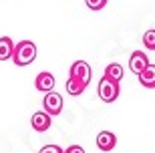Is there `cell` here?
<instances>
[{
	"instance_id": "6da1fadb",
	"label": "cell",
	"mask_w": 155,
	"mask_h": 153,
	"mask_svg": "<svg viewBox=\"0 0 155 153\" xmlns=\"http://www.w3.org/2000/svg\"><path fill=\"white\" fill-rule=\"evenodd\" d=\"M35 58H36V45L32 40H20L14 45L12 61L16 67H28L30 62H35Z\"/></svg>"
},
{
	"instance_id": "7a4b0ae2",
	"label": "cell",
	"mask_w": 155,
	"mask_h": 153,
	"mask_svg": "<svg viewBox=\"0 0 155 153\" xmlns=\"http://www.w3.org/2000/svg\"><path fill=\"white\" fill-rule=\"evenodd\" d=\"M97 93H99V99L103 103H113L119 99V93H121V87L117 81H111L107 77H101L97 85Z\"/></svg>"
},
{
	"instance_id": "3957f363",
	"label": "cell",
	"mask_w": 155,
	"mask_h": 153,
	"mask_svg": "<svg viewBox=\"0 0 155 153\" xmlns=\"http://www.w3.org/2000/svg\"><path fill=\"white\" fill-rule=\"evenodd\" d=\"M69 77H73V79L81 81V83H83L85 87H89V83H91V77H93L91 65H89L87 61H75L73 65H71Z\"/></svg>"
},
{
	"instance_id": "277c9868",
	"label": "cell",
	"mask_w": 155,
	"mask_h": 153,
	"mask_svg": "<svg viewBox=\"0 0 155 153\" xmlns=\"http://www.w3.org/2000/svg\"><path fill=\"white\" fill-rule=\"evenodd\" d=\"M42 107H45V113H48L51 117L63 113V97L54 91L45 93V99H42Z\"/></svg>"
},
{
	"instance_id": "5b68a950",
	"label": "cell",
	"mask_w": 155,
	"mask_h": 153,
	"mask_svg": "<svg viewBox=\"0 0 155 153\" xmlns=\"http://www.w3.org/2000/svg\"><path fill=\"white\" fill-rule=\"evenodd\" d=\"M30 125H32V129H35V131L45 133V131L51 129L52 119H51V115H48V113L38 111V113H32V117H30Z\"/></svg>"
},
{
	"instance_id": "8992f818",
	"label": "cell",
	"mask_w": 155,
	"mask_h": 153,
	"mask_svg": "<svg viewBox=\"0 0 155 153\" xmlns=\"http://www.w3.org/2000/svg\"><path fill=\"white\" fill-rule=\"evenodd\" d=\"M147 65H149V58H147V55L143 51H133L131 52V57H129V71L131 73L139 75Z\"/></svg>"
},
{
	"instance_id": "52a82bcc",
	"label": "cell",
	"mask_w": 155,
	"mask_h": 153,
	"mask_svg": "<svg viewBox=\"0 0 155 153\" xmlns=\"http://www.w3.org/2000/svg\"><path fill=\"white\" fill-rule=\"evenodd\" d=\"M35 87H36V91H40V93H48V91H52V89H54V77H52L48 71H42V73L36 75Z\"/></svg>"
},
{
	"instance_id": "ba28073f",
	"label": "cell",
	"mask_w": 155,
	"mask_h": 153,
	"mask_svg": "<svg viewBox=\"0 0 155 153\" xmlns=\"http://www.w3.org/2000/svg\"><path fill=\"white\" fill-rule=\"evenodd\" d=\"M117 145V137L115 133H111V131H101L97 135V147L101 151H113Z\"/></svg>"
},
{
	"instance_id": "9c48e42d",
	"label": "cell",
	"mask_w": 155,
	"mask_h": 153,
	"mask_svg": "<svg viewBox=\"0 0 155 153\" xmlns=\"http://www.w3.org/2000/svg\"><path fill=\"white\" fill-rule=\"evenodd\" d=\"M137 77H139L141 87H145V89H155V65L149 62V65H147Z\"/></svg>"
},
{
	"instance_id": "30bf717a",
	"label": "cell",
	"mask_w": 155,
	"mask_h": 153,
	"mask_svg": "<svg viewBox=\"0 0 155 153\" xmlns=\"http://www.w3.org/2000/svg\"><path fill=\"white\" fill-rule=\"evenodd\" d=\"M12 52H14V42L10 36H2L0 38V61H10Z\"/></svg>"
},
{
	"instance_id": "8fae6325",
	"label": "cell",
	"mask_w": 155,
	"mask_h": 153,
	"mask_svg": "<svg viewBox=\"0 0 155 153\" xmlns=\"http://www.w3.org/2000/svg\"><path fill=\"white\" fill-rule=\"evenodd\" d=\"M123 75H125V71H123V67H121L119 62H111V65L105 67V75H103V77H107V79L119 83V81L123 79Z\"/></svg>"
},
{
	"instance_id": "7c38bea8",
	"label": "cell",
	"mask_w": 155,
	"mask_h": 153,
	"mask_svg": "<svg viewBox=\"0 0 155 153\" xmlns=\"http://www.w3.org/2000/svg\"><path fill=\"white\" fill-rule=\"evenodd\" d=\"M64 89H67V93H69L71 97H79L81 93H85L87 87L83 85L81 81H77V79H73V77H69V79H67V85H64Z\"/></svg>"
},
{
	"instance_id": "4fadbf2b",
	"label": "cell",
	"mask_w": 155,
	"mask_h": 153,
	"mask_svg": "<svg viewBox=\"0 0 155 153\" xmlns=\"http://www.w3.org/2000/svg\"><path fill=\"white\" fill-rule=\"evenodd\" d=\"M143 45H145V48H149V51H155V28H151V30H147V32L143 34Z\"/></svg>"
},
{
	"instance_id": "5bb4252c",
	"label": "cell",
	"mask_w": 155,
	"mask_h": 153,
	"mask_svg": "<svg viewBox=\"0 0 155 153\" xmlns=\"http://www.w3.org/2000/svg\"><path fill=\"white\" fill-rule=\"evenodd\" d=\"M85 4L91 8V10H103L105 6H107V0H85Z\"/></svg>"
},
{
	"instance_id": "9a60e30c",
	"label": "cell",
	"mask_w": 155,
	"mask_h": 153,
	"mask_svg": "<svg viewBox=\"0 0 155 153\" xmlns=\"http://www.w3.org/2000/svg\"><path fill=\"white\" fill-rule=\"evenodd\" d=\"M63 151H64V149L58 147V145H45L38 153H63Z\"/></svg>"
},
{
	"instance_id": "2e32d148",
	"label": "cell",
	"mask_w": 155,
	"mask_h": 153,
	"mask_svg": "<svg viewBox=\"0 0 155 153\" xmlns=\"http://www.w3.org/2000/svg\"><path fill=\"white\" fill-rule=\"evenodd\" d=\"M63 153H85V149L81 147V145H69Z\"/></svg>"
}]
</instances>
